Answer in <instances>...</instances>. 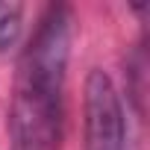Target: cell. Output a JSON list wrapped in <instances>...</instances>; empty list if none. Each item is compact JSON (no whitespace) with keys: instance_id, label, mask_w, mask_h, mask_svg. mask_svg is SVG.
Listing matches in <instances>:
<instances>
[{"instance_id":"obj_1","label":"cell","mask_w":150,"mask_h":150,"mask_svg":"<svg viewBox=\"0 0 150 150\" xmlns=\"http://www.w3.org/2000/svg\"><path fill=\"white\" fill-rule=\"evenodd\" d=\"M74 15L68 6H47L30 44L18 59L9 138L12 150H59L65 129V80L71 59Z\"/></svg>"},{"instance_id":"obj_2","label":"cell","mask_w":150,"mask_h":150,"mask_svg":"<svg viewBox=\"0 0 150 150\" xmlns=\"http://www.w3.org/2000/svg\"><path fill=\"white\" fill-rule=\"evenodd\" d=\"M86 150H129V129L121 94L106 71L86 80Z\"/></svg>"},{"instance_id":"obj_3","label":"cell","mask_w":150,"mask_h":150,"mask_svg":"<svg viewBox=\"0 0 150 150\" xmlns=\"http://www.w3.org/2000/svg\"><path fill=\"white\" fill-rule=\"evenodd\" d=\"M21 27H24V9L18 3L0 0V50L12 47L21 38Z\"/></svg>"}]
</instances>
